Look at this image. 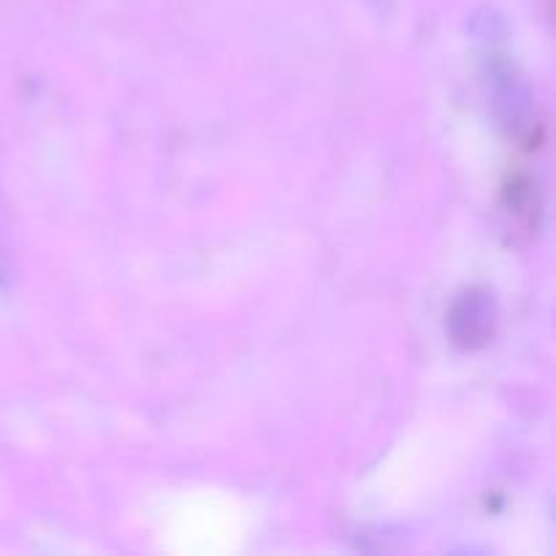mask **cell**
<instances>
[{
    "mask_svg": "<svg viewBox=\"0 0 556 556\" xmlns=\"http://www.w3.org/2000/svg\"><path fill=\"white\" fill-rule=\"evenodd\" d=\"M0 282H3V271H0Z\"/></svg>",
    "mask_w": 556,
    "mask_h": 556,
    "instance_id": "cell-2",
    "label": "cell"
},
{
    "mask_svg": "<svg viewBox=\"0 0 556 556\" xmlns=\"http://www.w3.org/2000/svg\"><path fill=\"white\" fill-rule=\"evenodd\" d=\"M448 334L456 348L481 351L497 334V302L486 288H470L454 302L448 313Z\"/></svg>",
    "mask_w": 556,
    "mask_h": 556,
    "instance_id": "cell-1",
    "label": "cell"
}]
</instances>
